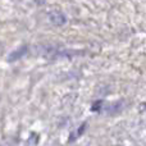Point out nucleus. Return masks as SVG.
<instances>
[{
	"label": "nucleus",
	"mask_w": 146,
	"mask_h": 146,
	"mask_svg": "<svg viewBox=\"0 0 146 146\" xmlns=\"http://www.w3.org/2000/svg\"><path fill=\"white\" fill-rule=\"evenodd\" d=\"M50 22L53 23V25H55V26H63L64 23L67 22V18H66V15L64 14H62V13H59V12H54V13H51L50 14Z\"/></svg>",
	"instance_id": "2"
},
{
	"label": "nucleus",
	"mask_w": 146,
	"mask_h": 146,
	"mask_svg": "<svg viewBox=\"0 0 146 146\" xmlns=\"http://www.w3.org/2000/svg\"><path fill=\"white\" fill-rule=\"evenodd\" d=\"M27 53H28V48L27 46H22V48H19L18 50H15V51H12V53L9 54V56H8V62H15V60H18V59H21L22 56H25V55H27Z\"/></svg>",
	"instance_id": "1"
}]
</instances>
